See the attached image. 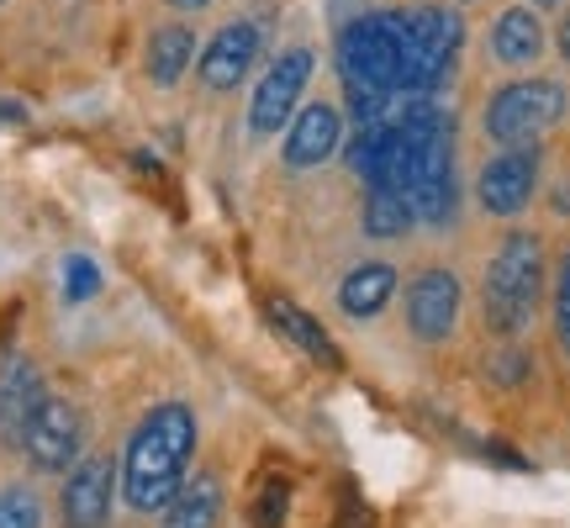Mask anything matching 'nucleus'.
<instances>
[{
    "instance_id": "9",
    "label": "nucleus",
    "mask_w": 570,
    "mask_h": 528,
    "mask_svg": "<svg viewBox=\"0 0 570 528\" xmlns=\"http://www.w3.org/2000/svg\"><path fill=\"white\" fill-rule=\"evenodd\" d=\"M539 190V148H508L481 169V206L491 217H518Z\"/></svg>"
},
{
    "instance_id": "16",
    "label": "nucleus",
    "mask_w": 570,
    "mask_h": 528,
    "mask_svg": "<svg viewBox=\"0 0 570 528\" xmlns=\"http://www.w3.org/2000/svg\"><path fill=\"white\" fill-rule=\"evenodd\" d=\"M491 53L502 63H533L544 53V27H539V17H533L529 6H512V11L497 17V27H491Z\"/></svg>"
},
{
    "instance_id": "23",
    "label": "nucleus",
    "mask_w": 570,
    "mask_h": 528,
    "mask_svg": "<svg viewBox=\"0 0 570 528\" xmlns=\"http://www.w3.org/2000/svg\"><path fill=\"white\" fill-rule=\"evenodd\" d=\"M554 327H560V344L570 354V254L560 264V291H554Z\"/></svg>"
},
{
    "instance_id": "12",
    "label": "nucleus",
    "mask_w": 570,
    "mask_h": 528,
    "mask_svg": "<svg viewBox=\"0 0 570 528\" xmlns=\"http://www.w3.org/2000/svg\"><path fill=\"white\" fill-rule=\"evenodd\" d=\"M338 143H344V123H338V111L333 106H306L302 117L291 123L285 133V164H296V169H312V164H323L338 154Z\"/></svg>"
},
{
    "instance_id": "20",
    "label": "nucleus",
    "mask_w": 570,
    "mask_h": 528,
    "mask_svg": "<svg viewBox=\"0 0 570 528\" xmlns=\"http://www.w3.org/2000/svg\"><path fill=\"white\" fill-rule=\"evenodd\" d=\"M0 528H42V502L32 487L0 491Z\"/></svg>"
},
{
    "instance_id": "2",
    "label": "nucleus",
    "mask_w": 570,
    "mask_h": 528,
    "mask_svg": "<svg viewBox=\"0 0 570 528\" xmlns=\"http://www.w3.org/2000/svg\"><path fill=\"white\" fill-rule=\"evenodd\" d=\"M465 42V21L449 6L396 11V48H402V96H433L454 75V53Z\"/></svg>"
},
{
    "instance_id": "11",
    "label": "nucleus",
    "mask_w": 570,
    "mask_h": 528,
    "mask_svg": "<svg viewBox=\"0 0 570 528\" xmlns=\"http://www.w3.org/2000/svg\"><path fill=\"white\" fill-rule=\"evenodd\" d=\"M254 53H259V27L254 21H227L217 38L206 42L202 53V85L206 90H238L244 75L254 69Z\"/></svg>"
},
{
    "instance_id": "4",
    "label": "nucleus",
    "mask_w": 570,
    "mask_h": 528,
    "mask_svg": "<svg viewBox=\"0 0 570 528\" xmlns=\"http://www.w3.org/2000/svg\"><path fill=\"white\" fill-rule=\"evenodd\" d=\"M338 69H344L348 90H381V96H396V90H402L396 11H370V17L348 21L344 38H338Z\"/></svg>"
},
{
    "instance_id": "21",
    "label": "nucleus",
    "mask_w": 570,
    "mask_h": 528,
    "mask_svg": "<svg viewBox=\"0 0 570 528\" xmlns=\"http://www.w3.org/2000/svg\"><path fill=\"white\" fill-rule=\"evenodd\" d=\"M101 291V270L85 260V254H75V260H63V302H90Z\"/></svg>"
},
{
    "instance_id": "1",
    "label": "nucleus",
    "mask_w": 570,
    "mask_h": 528,
    "mask_svg": "<svg viewBox=\"0 0 570 528\" xmlns=\"http://www.w3.org/2000/svg\"><path fill=\"white\" fill-rule=\"evenodd\" d=\"M196 449V412L185 402L154 407L127 439L122 454V497L132 512H164L185 487V466Z\"/></svg>"
},
{
    "instance_id": "7",
    "label": "nucleus",
    "mask_w": 570,
    "mask_h": 528,
    "mask_svg": "<svg viewBox=\"0 0 570 528\" xmlns=\"http://www.w3.org/2000/svg\"><path fill=\"white\" fill-rule=\"evenodd\" d=\"M306 80H312V48H291V53H281V59L269 63V75L259 80L254 106H248V133L254 138H275L291 123Z\"/></svg>"
},
{
    "instance_id": "14",
    "label": "nucleus",
    "mask_w": 570,
    "mask_h": 528,
    "mask_svg": "<svg viewBox=\"0 0 570 528\" xmlns=\"http://www.w3.org/2000/svg\"><path fill=\"white\" fill-rule=\"evenodd\" d=\"M217 518H223V481L206 470L185 476L175 502L164 508V528H217Z\"/></svg>"
},
{
    "instance_id": "19",
    "label": "nucleus",
    "mask_w": 570,
    "mask_h": 528,
    "mask_svg": "<svg viewBox=\"0 0 570 528\" xmlns=\"http://www.w3.org/2000/svg\"><path fill=\"white\" fill-rule=\"evenodd\" d=\"M412 227V206L402 190H370L365 196V233L370 238H402Z\"/></svg>"
},
{
    "instance_id": "5",
    "label": "nucleus",
    "mask_w": 570,
    "mask_h": 528,
    "mask_svg": "<svg viewBox=\"0 0 570 528\" xmlns=\"http://www.w3.org/2000/svg\"><path fill=\"white\" fill-rule=\"evenodd\" d=\"M566 117V85L554 80H512L487 106V133L502 148H523L529 138L550 133Z\"/></svg>"
},
{
    "instance_id": "6",
    "label": "nucleus",
    "mask_w": 570,
    "mask_h": 528,
    "mask_svg": "<svg viewBox=\"0 0 570 528\" xmlns=\"http://www.w3.org/2000/svg\"><path fill=\"white\" fill-rule=\"evenodd\" d=\"M85 444V418L75 402L63 397H42V407L21 428V449L38 470H69Z\"/></svg>"
},
{
    "instance_id": "3",
    "label": "nucleus",
    "mask_w": 570,
    "mask_h": 528,
    "mask_svg": "<svg viewBox=\"0 0 570 528\" xmlns=\"http://www.w3.org/2000/svg\"><path fill=\"white\" fill-rule=\"evenodd\" d=\"M544 291V244L533 233H512L487 264V323L497 333H523Z\"/></svg>"
},
{
    "instance_id": "24",
    "label": "nucleus",
    "mask_w": 570,
    "mask_h": 528,
    "mask_svg": "<svg viewBox=\"0 0 570 528\" xmlns=\"http://www.w3.org/2000/svg\"><path fill=\"white\" fill-rule=\"evenodd\" d=\"M491 375L508 381V387H518V381H523V354H518V349H502V354L491 360Z\"/></svg>"
},
{
    "instance_id": "18",
    "label": "nucleus",
    "mask_w": 570,
    "mask_h": 528,
    "mask_svg": "<svg viewBox=\"0 0 570 528\" xmlns=\"http://www.w3.org/2000/svg\"><path fill=\"white\" fill-rule=\"evenodd\" d=\"M269 323L281 327L285 339L296 349H306L312 360H323V365H338V349H333V339H327L323 327L306 317L302 306H291V302H269Z\"/></svg>"
},
{
    "instance_id": "27",
    "label": "nucleus",
    "mask_w": 570,
    "mask_h": 528,
    "mask_svg": "<svg viewBox=\"0 0 570 528\" xmlns=\"http://www.w3.org/2000/svg\"><path fill=\"white\" fill-rule=\"evenodd\" d=\"M533 6H560V0H533Z\"/></svg>"
},
{
    "instance_id": "13",
    "label": "nucleus",
    "mask_w": 570,
    "mask_h": 528,
    "mask_svg": "<svg viewBox=\"0 0 570 528\" xmlns=\"http://www.w3.org/2000/svg\"><path fill=\"white\" fill-rule=\"evenodd\" d=\"M38 407H42L38 365H32L27 354H11V360L0 365V428L21 439V428H27V418H32Z\"/></svg>"
},
{
    "instance_id": "25",
    "label": "nucleus",
    "mask_w": 570,
    "mask_h": 528,
    "mask_svg": "<svg viewBox=\"0 0 570 528\" xmlns=\"http://www.w3.org/2000/svg\"><path fill=\"white\" fill-rule=\"evenodd\" d=\"M560 53L570 59V11H566V21H560Z\"/></svg>"
},
{
    "instance_id": "15",
    "label": "nucleus",
    "mask_w": 570,
    "mask_h": 528,
    "mask_svg": "<svg viewBox=\"0 0 570 528\" xmlns=\"http://www.w3.org/2000/svg\"><path fill=\"white\" fill-rule=\"evenodd\" d=\"M391 291H396V270L381 260L370 264H354L338 285V306H344L348 317H381L391 302Z\"/></svg>"
},
{
    "instance_id": "22",
    "label": "nucleus",
    "mask_w": 570,
    "mask_h": 528,
    "mask_svg": "<svg viewBox=\"0 0 570 528\" xmlns=\"http://www.w3.org/2000/svg\"><path fill=\"white\" fill-rule=\"evenodd\" d=\"M285 497H291V487H285L281 476H269L265 487H259V497H254V528H281L285 524Z\"/></svg>"
},
{
    "instance_id": "17",
    "label": "nucleus",
    "mask_w": 570,
    "mask_h": 528,
    "mask_svg": "<svg viewBox=\"0 0 570 528\" xmlns=\"http://www.w3.org/2000/svg\"><path fill=\"white\" fill-rule=\"evenodd\" d=\"M190 59H196V38H190V27H180V21H169V27H159L154 38H148V75L159 85H175L190 69Z\"/></svg>"
},
{
    "instance_id": "26",
    "label": "nucleus",
    "mask_w": 570,
    "mask_h": 528,
    "mask_svg": "<svg viewBox=\"0 0 570 528\" xmlns=\"http://www.w3.org/2000/svg\"><path fill=\"white\" fill-rule=\"evenodd\" d=\"M175 11H202V6H212V0H169Z\"/></svg>"
},
{
    "instance_id": "8",
    "label": "nucleus",
    "mask_w": 570,
    "mask_h": 528,
    "mask_svg": "<svg viewBox=\"0 0 570 528\" xmlns=\"http://www.w3.org/2000/svg\"><path fill=\"white\" fill-rule=\"evenodd\" d=\"M460 281L449 275V270H439V264H428L423 275L407 285V323L417 339H428V344H439V339H449L454 333V323H460Z\"/></svg>"
},
{
    "instance_id": "10",
    "label": "nucleus",
    "mask_w": 570,
    "mask_h": 528,
    "mask_svg": "<svg viewBox=\"0 0 570 528\" xmlns=\"http://www.w3.org/2000/svg\"><path fill=\"white\" fill-rule=\"evenodd\" d=\"M111 491H117V466L106 454H90L63 481V524L69 528H101L111 518Z\"/></svg>"
}]
</instances>
